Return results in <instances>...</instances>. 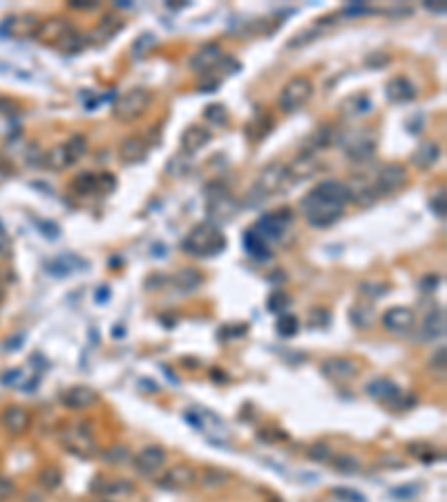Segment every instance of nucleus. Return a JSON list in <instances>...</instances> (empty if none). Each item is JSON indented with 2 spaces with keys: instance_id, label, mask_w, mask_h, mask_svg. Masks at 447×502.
<instances>
[{
  "instance_id": "obj_50",
  "label": "nucleus",
  "mask_w": 447,
  "mask_h": 502,
  "mask_svg": "<svg viewBox=\"0 0 447 502\" xmlns=\"http://www.w3.org/2000/svg\"><path fill=\"white\" fill-rule=\"evenodd\" d=\"M331 494L338 496V498H342V500H347V502H367L361 494H356V491H349V489H333Z\"/></svg>"
},
{
  "instance_id": "obj_53",
  "label": "nucleus",
  "mask_w": 447,
  "mask_h": 502,
  "mask_svg": "<svg viewBox=\"0 0 447 502\" xmlns=\"http://www.w3.org/2000/svg\"><path fill=\"white\" fill-rule=\"evenodd\" d=\"M432 368H445V346H441L439 351L434 353V357H432Z\"/></svg>"
},
{
  "instance_id": "obj_26",
  "label": "nucleus",
  "mask_w": 447,
  "mask_h": 502,
  "mask_svg": "<svg viewBox=\"0 0 447 502\" xmlns=\"http://www.w3.org/2000/svg\"><path fill=\"white\" fill-rule=\"evenodd\" d=\"M0 422H3V427L7 431L20 435L29 427V413L23 407H9V409H5L3 416H0Z\"/></svg>"
},
{
  "instance_id": "obj_51",
  "label": "nucleus",
  "mask_w": 447,
  "mask_h": 502,
  "mask_svg": "<svg viewBox=\"0 0 447 502\" xmlns=\"http://www.w3.org/2000/svg\"><path fill=\"white\" fill-rule=\"evenodd\" d=\"M12 491H14V483H12V480L0 476V500H5V498L12 496Z\"/></svg>"
},
{
  "instance_id": "obj_37",
  "label": "nucleus",
  "mask_w": 447,
  "mask_h": 502,
  "mask_svg": "<svg viewBox=\"0 0 447 502\" xmlns=\"http://www.w3.org/2000/svg\"><path fill=\"white\" fill-rule=\"evenodd\" d=\"M72 188L79 194H90L94 190H99V174H90V172L79 174V177L74 179Z\"/></svg>"
},
{
  "instance_id": "obj_22",
  "label": "nucleus",
  "mask_w": 447,
  "mask_h": 502,
  "mask_svg": "<svg viewBox=\"0 0 447 502\" xmlns=\"http://www.w3.org/2000/svg\"><path fill=\"white\" fill-rule=\"evenodd\" d=\"M385 92L391 103H409L418 94L416 87H414V83L407 79V76H394V79H389Z\"/></svg>"
},
{
  "instance_id": "obj_27",
  "label": "nucleus",
  "mask_w": 447,
  "mask_h": 502,
  "mask_svg": "<svg viewBox=\"0 0 447 502\" xmlns=\"http://www.w3.org/2000/svg\"><path fill=\"white\" fill-rule=\"evenodd\" d=\"M421 329H423V335L427 337V340H441V337H445V331H447L445 311H443V308L432 311L427 317L423 320Z\"/></svg>"
},
{
  "instance_id": "obj_32",
  "label": "nucleus",
  "mask_w": 447,
  "mask_h": 502,
  "mask_svg": "<svg viewBox=\"0 0 447 502\" xmlns=\"http://www.w3.org/2000/svg\"><path fill=\"white\" fill-rule=\"evenodd\" d=\"M38 20L36 16H20V18H9V34L12 36H27V34H36V29H38Z\"/></svg>"
},
{
  "instance_id": "obj_25",
  "label": "nucleus",
  "mask_w": 447,
  "mask_h": 502,
  "mask_svg": "<svg viewBox=\"0 0 447 502\" xmlns=\"http://www.w3.org/2000/svg\"><path fill=\"white\" fill-rule=\"evenodd\" d=\"M335 23H338V16H324V18H320V20H315V25L309 27V29H304V31H300V34L289 42V47H302V45H307V42L315 40L320 34H324V31H329Z\"/></svg>"
},
{
  "instance_id": "obj_60",
  "label": "nucleus",
  "mask_w": 447,
  "mask_h": 502,
  "mask_svg": "<svg viewBox=\"0 0 447 502\" xmlns=\"http://www.w3.org/2000/svg\"><path fill=\"white\" fill-rule=\"evenodd\" d=\"M94 502H112V500H94Z\"/></svg>"
},
{
  "instance_id": "obj_24",
  "label": "nucleus",
  "mask_w": 447,
  "mask_h": 502,
  "mask_svg": "<svg viewBox=\"0 0 447 502\" xmlns=\"http://www.w3.org/2000/svg\"><path fill=\"white\" fill-rule=\"evenodd\" d=\"M211 139H213V134L206 127L190 125L186 132L181 134V148H183V152H188V155H197L199 150H204L211 143Z\"/></svg>"
},
{
  "instance_id": "obj_18",
  "label": "nucleus",
  "mask_w": 447,
  "mask_h": 502,
  "mask_svg": "<svg viewBox=\"0 0 447 502\" xmlns=\"http://www.w3.org/2000/svg\"><path fill=\"white\" fill-rule=\"evenodd\" d=\"M344 155L356 161V163H367L376 157V141L374 139H367L365 134H356L347 141L344 146Z\"/></svg>"
},
{
  "instance_id": "obj_3",
  "label": "nucleus",
  "mask_w": 447,
  "mask_h": 502,
  "mask_svg": "<svg viewBox=\"0 0 447 502\" xmlns=\"http://www.w3.org/2000/svg\"><path fill=\"white\" fill-rule=\"evenodd\" d=\"M289 185H291V179H289V172H287V163H280V161L268 163V166L259 172V177L255 179L253 188H250V192H248L250 201L248 203L266 201L268 196L289 190Z\"/></svg>"
},
{
  "instance_id": "obj_11",
  "label": "nucleus",
  "mask_w": 447,
  "mask_h": 502,
  "mask_svg": "<svg viewBox=\"0 0 447 502\" xmlns=\"http://www.w3.org/2000/svg\"><path fill=\"white\" fill-rule=\"evenodd\" d=\"M407 183V170L400 166V163H387L385 168H380L376 179H374V192L380 199V196H389L396 194L400 188H405Z\"/></svg>"
},
{
  "instance_id": "obj_10",
  "label": "nucleus",
  "mask_w": 447,
  "mask_h": 502,
  "mask_svg": "<svg viewBox=\"0 0 447 502\" xmlns=\"http://www.w3.org/2000/svg\"><path fill=\"white\" fill-rule=\"evenodd\" d=\"M291 210L289 208H282L278 212H268L264 214L262 219L250 228L257 237H262L264 242H278L282 239V235L287 233V228L291 226Z\"/></svg>"
},
{
  "instance_id": "obj_44",
  "label": "nucleus",
  "mask_w": 447,
  "mask_h": 502,
  "mask_svg": "<svg viewBox=\"0 0 447 502\" xmlns=\"http://www.w3.org/2000/svg\"><path fill=\"white\" fill-rule=\"evenodd\" d=\"M204 116L209 118V121H211L213 125H226V123H228V112H226V107H224V105H217V103L206 107Z\"/></svg>"
},
{
  "instance_id": "obj_55",
  "label": "nucleus",
  "mask_w": 447,
  "mask_h": 502,
  "mask_svg": "<svg viewBox=\"0 0 447 502\" xmlns=\"http://www.w3.org/2000/svg\"><path fill=\"white\" fill-rule=\"evenodd\" d=\"M9 250H12V244H9V239L0 233V257H7Z\"/></svg>"
},
{
  "instance_id": "obj_2",
  "label": "nucleus",
  "mask_w": 447,
  "mask_h": 502,
  "mask_svg": "<svg viewBox=\"0 0 447 502\" xmlns=\"http://www.w3.org/2000/svg\"><path fill=\"white\" fill-rule=\"evenodd\" d=\"M181 248L192 257H215L226 250V237L213 221L197 223L181 242Z\"/></svg>"
},
{
  "instance_id": "obj_9",
  "label": "nucleus",
  "mask_w": 447,
  "mask_h": 502,
  "mask_svg": "<svg viewBox=\"0 0 447 502\" xmlns=\"http://www.w3.org/2000/svg\"><path fill=\"white\" fill-rule=\"evenodd\" d=\"M237 208H239V203L233 199V194L228 192L224 185H220V183L209 185V203H206V210H209L211 219H215V221L231 219V217H235Z\"/></svg>"
},
{
  "instance_id": "obj_1",
  "label": "nucleus",
  "mask_w": 447,
  "mask_h": 502,
  "mask_svg": "<svg viewBox=\"0 0 447 502\" xmlns=\"http://www.w3.org/2000/svg\"><path fill=\"white\" fill-rule=\"evenodd\" d=\"M349 201H351V194L342 181H322L304 194L300 205L309 226L329 228L344 214Z\"/></svg>"
},
{
  "instance_id": "obj_7",
  "label": "nucleus",
  "mask_w": 447,
  "mask_h": 502,
  "mask_svg": "<svg viewBox=\"0 0 447 502\" xmlns=\"http://www.w3.org/2000/svg\"><path fill=\"white\" fill-rule=\"evenodd\" d=\"M367 393L374 400L383 402V405L389 407L391 411H405V409L414 407V398L409 395V393H402L394 382L387 379V377H378L374 382H369Z\"/></svg>"
},
{
  "instance_id": "obj_46",
  "label": "nucleus",
  "mask_w": 447,
  "mask_h": 502,
  "mask_svg": "<svg viewBox=\"0 0 447 502\" xmlns=\"http://www.w3.org/2000/svg\"><path fill=\"white\" fill-rule=\"evenodd\" d=\"M311 460L315 462H324V460H331V446L329 444H324V442H318V444H313L309 453H307Z\"/></svg>"
},
{
  "instance_id": "obj_14",
  "label": "nucleus",
  "mask_w": 447,
  "mask_h": 502,
  "mask_svg": "<svg viewBox=\"0 0 447 502\" xmlns=\"http://www.w3.org/2000/svg\"><path fill=\"white\" fill-rule=\"evenodd\" d=\"M414 324H416V315L407 306H391L383 315V326L389 333H396V335L409 333L414 329Z\"/></svg>"
},
{
  "instance_id": "obj_42",
  "label": "nucleus",
  "mask_w": 447,
  "mask_h": 502,
  "mask_svg": "<svg viewBox=\"0 0 447 502\" xmlns=\"http://www.w3.org/2000/svg\"><path fill=\"white\" fill-rule=\"evenodd\" d=\"M157 45V36L155 34H141L137 40H135V45H132V54H135V58H146V54Z\"/></svg>"
},
{
  "instance_id": "obj_19",
  "label": "nucleus",
  "mask_w": 447,
  "mask_h": 502,
  "mask_svg": "<svg viewBox=\"0 0 447 502\" xmlns=\"http://www.w3.org/2000/svg\"><path fill=\"white\" fill-rule=\"evenodd\" d=\"M148 157V141L141 136H126L119 143V159L126 166H135Z\"/></svg>"
},
{
  "instance_id": "obj_47",
  "label": "nucleus",
  "mask_w": 447,
  "mask_h": 502,
  "mask_svg": "<svg viewBox=\"0 0 447 502\" xmlns=\"http://www.w3.org/2000/svg\"><path fill=\"white\" fill-rule=\"evenodd\" d=\"M333 466L340 473H356L358 460H354V457H349V455H340V457H333Z\"/></svg>"
},
{
  "instance_id": "obj_28",
  "label": "nucleus",
  "mask_w": 447,
  "mask_h": 502,
  "mask_svg": "<svg viewBox=\"0 0 447 502\" xmlns=\"http://www.w3.org/2000/svg\"><path fill=\"white\" fill-rule=\"evenodd\" d=\"M439 159H441V148L436 143H423L411 155V163L421 170H430Z\"/></svg>"
},
{
  "instance_id": "obj_49",
  "label": "nucleus",
  "mask_w": 447,
  "mask_h": 502,
  "mask_svg": "<svg viewBox=\"0 0 447 502\" xmlns=\"http://www.w3.org/2000/svg\"><path fill=\"white\" fill-rule=\"evenodd\" d=\"M387 63H389V54H383V52H376V54H372V56L365 58L367 68H385Z\"/></svg>"
},
{
  "instance_id": "obj_4",
  "label": "nucleus",
  "mask_w": 447,
  "mask_h": 502,
  "mask_svg": "<svg viewBox=\"0 0 447 502\" xmlns=\"http://www.w3.org/2000/svg\"><path fill=\"white\" fill-rule=\"evenodd\" d=\"M152 94L144 87H135V90H128L116 98L112 105V116L121 123H132L148 112Z\"/></svg>"
},
{
  "instance_id": "obj_8",
  "label": "nucleus",
  "mask_w": 447,
  "mask_h": 502,
  "mask_svg": "<svg viewBox=\"0 0 447 502\" xmlns=\"http://www.w3.org/2000/svg\"><path fill=\"white\" fill-rule=\"evenodd\" d=\"M87 150V143L83 136H72L68 143L63 146H56L47 152V166L52 170H65L74 166L76 161H79Z\"/></svg>"
},
{
  "instance_id": "obj_29",
  "label": "nucleus",
  "mask_w": 447,
  "mask_h": 502,
  "mask_svg": "<svg viewBox=\"0 0 447 502\" xmlns=\"http://www.w3.org/2000/svg\"><path fill=\"white\" fill-rule=\"evenodd\" d=\"M340 110L347 116H365V114L372 112V98H369L367 94H354V96L344 98Z\"/></svg>"
},
{
  "instance_id": "obj_57",
  "label": "nucleus",
  "mask_w": 447,
  "mask_h": 502,
  "mask_svg": "<svg viewBox=\"0 0 447 502\" xmlns=\"http://www.w3.org/2000/svg\"><path fill=\"white\" fill-rule=\"evenodd\" d=\"M318 502H347V500H342V498H338V496L331 494V498H322V500H318Z\"/></svg>"
},
{
  "instance_id": "obj_58",
  "label": "nucleus",
  "mask_w": 447,
  "mask_h": 502,
  "mask_svg": "<svg viewBox=\"0 0 447 502\" xmlns=\"http://www.w3.org/2000/svg\"><path fill=\"white\" fill-rule=\"evenodd\" d=\"M107 295H110V292H107V288L103 286L101 295H96V301H105V299H107Z\"/></svg>"
},
{
  "instance_id": "obj_31",
  "label": "nucleus",
  "mask_w": 447,
  "mask_h": 502,
  "mask_svg": "<svg viewBox=\"0 0 447 502\" xmlns=\"http://www.w3.org/2000/svg\"><path fill=\"white\" fill-rule=\"evenodd\" d=\"M244 248H246V253L253 257V259H259V261H266L271 259V250L266 246V242L262 237H257L253 230H248L244 235Z\"/></svg>"
},
{
  "instance_id": "obj_12",
  "label": "nucleus",
  "mask_w": 447,
  "mask_h": 502,
  "mask_svg": "<svg viewBox=\"0 0 447 502\" xmlns=\"http://www.w3.org/2000/svg\"><path fill=\"white\" fill-rule=\"evenodd\" d=\"M166 464V451L159 444H148L135 455V469L141 476H152Z\"/></svg>"
},
{
  "instance_id": "obj_17",
  "label": "nucleus",
  "mask_w": 447,
  "mask_h": 502,
  "mask_svg": "<svg viewBox=\"0 0 447 502\" xmlns=\"http://www.w3.org/2000/svg\"><path fill=\"white\" fill-rule=\"evenodd\" d=\"M224 58H226V56H224V52H222L220 45H206V47H202L199 52L192 54L188 65H190V70L206 74V72L215 70Z\"/></svg>"
},
{
  "instance_id": "obj_40",
  "label": "nucleus",
  "mask_w": 447,
  "mask_h": 502,
  "mask_svg": "<svg viewBox=\"0 0 447 502\" xmlns=\"http://www.w3.org/2000/svg\"><path fill=\"white\" fill-rule=\"evenodd\" d=\"M38 483L45 487L47 491H54V489H59L61 483H63V476L56 466H45V471H40L38 476Z\"/></svg>"
},
{
  "instance_id": "obj_15",
  "label": "nucleus",
  "mask_w": 447,
  "mask_h": 502,
  "mask_svg": "<svg viewBox=\"0 0 447 502\" xmlns=\"http://www.w3.org/2000/svg\"><path fill=\"white\" fill-rule=\"evenodd\" d=\"M318 170H320V163L311 155V152H302V155H298L291 163H287V172H289L291 183L311 179L318 174Z\"/></svg>"
},
{
  "instance_id": "obj_20",
  "label": "nucleus",
  "mask_w": 447,
  "mask_h": 502,
  "mask_svg": "<svg viewBox=\"0 0 447 502\" xmlns=\"http://www.w3.org/2000/svg\"><path fill=\"white\" fill-rule=\"evenodd\" d=\"M344 185L349 194H351V201L361 205V208H369V205H374L378 201V196L374 192V181H369L365 177H351Z\"/></svg>"
},
{
  "instance_id": "obj_35",
  "label": "nucleus",
  "mask_w": 447,
  "mask_h": 502,
  "mask_svg": "<svg viewBox=\"0 0 447 502\" xmlns=\"http://www.w3.org/2000/svg\"><path fill=\"white\" fill-rule=\"evenodd\" d=\"M96 487H92L94 491H101V494H130L132 491V485L126 483V480H96Z\"/></svg>"
},
{
  "instance_id": "obj_54",
  "label": "nucleus",
  "mask_w": 447,
  "mask_h": 502,
  "mask_svg": "<svg viewBox=\"0 0 447 502\" xmlns=\"http://www.w3.org/2000/svg\"><path fill=\"white\" fill-rule=\"evenodd\" d=\"M425 5V9H430V12H434V14H445V3H439V5H436L434 3V0H427V3H423Z\"/></svg>"
},
{
  "instance_id": "obj_43",
  "label": "nucleus",
  "mask_w": 447,
  "mask_h": 502,
  "mask_svg": "<svg viewBox=\"0 0 447 502\" xmlns=\"http://www.w3.org/2000/svg\"><path fill=\"white\" fill-rule=\"evenodd\" d=\"M407 451H409L414 457H418V460H423V462H430V460H436V457H439V453H436L434 446L418 444V442H411V444L407 446Z\"/></svg>"
},
{
  "instance_id": "obj_59",
  "label": "nucleus",
  "mask_w": 447,
  "mask_h": 502,
  "mask_svg": "<svg viewBox=\"0 0 447 502\" xmlns=\"http://www.w3.org/2000/svg\"><path fill=\"white\" fill-rule=\"evenodd\" d=\"M3 297H5V286L0 283V301H3Z\"/></svg>"
},
{
  "instance_id": "obj_23",
  "label": "nucleus",
  "mask_w": 447,
  "mask_h": 502,
  "mask_svg": "<svg viewBox=\"0 0 447 502\" xmlns=\"http://www.w3.org/2000/svg\"><path fill=\"white\" fill-rule=\"evenodd\" d=\"M70 29H74V27H72V23L68 18H52V20H45V23L38 25L34 36H38L40 40L52 42V45H59V40L68 34Z\"/></svg>"
},
{
  "instance_id": "obj_6",
  "label": "nucleus",
  "mask_w": 447,
  "mask_h": 502,
  "mask_svg": "<svg viewBox=\"0 0 447 502\" xmlns=\"http://www.w3.org/2000/svg\"><path fill=\"white\" fill-rule=\"evenodd\" d=\"M313 96V83L307 76H293V79L282 87L278 105L285 114L298 112L300 107L309 103V98Z\"/></svg>"
},
{
  "instance_id": "obj_38",
  "label": "nucleus",
  "mask_w": 447,
  "mask_h": 502,
  "mask_svg": "<svg viewBox=\"0 0 447 502\" xmlns=\"http://www.w3.org/2000/svg\"><path fill=\"white\" fill-rule=\"evenodd\" d=\"M121 27H123V23H119V18L105 16V18L101 20V23H99V27H96L94 36H101L99 40H107V38H112Z\"/></svg>"
},
{
  "instance_id": "obj_34",
  "label": "nucleus",
  "mask_w": 447,
  "mask_h": 502,
  "mask_svg": "<svg viewBox=\"0 0 447 502\" xmlns=\"http://www.w3.org/2000/svg\"><path fill=\"white\" fill-rule=\"evenodd\" d=\"M85 45H87L85 36H81L76 29H70L68 34H65V36L59 40V45H56V47H59L63 54H76V52H81Z\"/></svg>"
},
{
  "instance_id": "obj_36",
  "label": "nucleus",
  "mask_w": 447,
  "mask_h": 502,
  "mask_svg": "<svg viewBox=\"0 0 447 502\" xmlns=\"http://www.w3.org/2000/svg\"><path fill=\"white\" fill-rule=\"evenodd\" d=\"M349 317L358 326V329H369L374 324L376 315L372 311V306H363V304H356V306L349 311Z\"/></svg>"
},
{
  "instance_id": "obj_39",
  "label": "nucleus",
  "mask_w": 447,
  "mask_h": 502,
  "mask_svg": "<svg viewBox=\"0 0 447 502\" xmlns=\"http://www.w3.org/2000/svg\"><path fill=\"white\" fill-rule=\"evenodd\" d=\"M228 483V473L220 471V469H209L202 478V487L204 489H222Z\"/></svg>"
},
{
  "instance_id": "obj_48",
  "label": "nucleus",
  "mask_w": 447,
  "mask_h": 502,
  "mask_svg": "<svg viewBox=\"0 0 447 502\" xmlns=\"http://www.w3.org/2000/svg\"><path fill=\"white\" fill-rule=\"evenodd\" d=\"M430 205H432V210H434L436 217H439V219H445V212H447L445 210V190H441L439 194H434Z\"/></svg>"
},
{
  "instance_id": "obj_45",
  "label": "nucleus",
  "mask_w": 447,
  "mask_h": 502,
  "mask_svg": "<svg viewBox=\"0 0 447 502\" xmlns=\"http://www.w3.org/2000/svg\"><path fill=\"white\" fill-rule=\"evenodd\" d=\"M298 320L293 317V315H282V317L278 320V333L282 335V337H293L298 333Z\"/></svg>"
},
{
  "instance_id": "obj_30",
  "label": "nucleus",
  "mask_w": 447,
  "mask_h": 502,
  "mask_svg": "<svg viewBox=\"0 0 447 502\" xmlns=\"http://www.w3.org/2000/svg\"><path fill=\"white\" fill-rule=\"evenodd\" d=\"M204 281L202 272L195 268H181L177 275H174V286H177L181 292H192L199 288V283Z\"/></svg>"
},
{
  "instance_id": "obj_56",
  "label": "nucleus",
  "mask_w": 447,
  "mask_h": 502,
  "mask_svg": "<svg viewBox=\"0 0 447 502\" xmlns=\"http://www.w3.org/2000/svg\"><path fill=\"white\" fill-rule=\"evenodd\" d=\"M72 9H96V3H70Z\"/></svg>"
},
{
  "instance_id": "obj_33",
  "label": "nucleus",
  "mask_w": 447,
  "mask_h": 502,
  "mask_svg": "<svg viewBox=\"0 0 447 502\" xmlns=\"http://www.w3.org/2000/svg\"><path fill=\"white\" fill-rule=\"evenodd\" d=\"M52 275H63V277H68L70 272H74L76 268H87L85 261L81 259H76L74 255H68L65 259H59V261H52V264L47 266Z\"/></svg>"
},
{
  "instance_id": "obj_5",
  "label": "nucleus",
  "mask_w": 447,
  "mask_h": 502,
  "mask_svg": "<svg viewBox=\"0 0 447 502\" xmlns=\"http://www.w3.org/2000/svg\"><path fill=\"white\" fill-rule=\"evenodd\" d=\"M61 444L68 449L72 455L90 460V457L99 451L96 449V440L85 422H72L63 429L61 433Z\"/></svg>"
},
{
  "instance_id": "obj_41",
  "label": "nucleus",
  "mask_w": 447,
  "mask_h": 502,
  "mask_svg": "<svg viewBox=\"0 0 447 502\" xmlns=\"http://www.w3.org/2000/svg\"><path fill=\"white\" fill-rule=\"evenodd\" d=\"M331 141H333V127L322 125V127H318V130H315V132L311 134V143H313V146H309V148H313V150L329 148Z\"/></svg>"
},
{
  "instance_id": "obj_16",
  "label": "nucleus",
  "mask_w": 447,
  "mask_h": 502,
  "mask_svg": "<svg viewBox=\"0 0 447 502\" xmlns=\"http://www.w3.org/2000/svg\"><path fill=\"white\" fill-rule=\"evenodd\" d=\"M197 471H195L192 466L188 464H177V466H170L166 473H163V478L159 480V485L161 487H166V489H188L192 487L195 483H197Z\"/></svg>"
},
{
  "instance_id": "obj_52",
  "label": "nucleus",
  "mask_w": 447,
  "mask_h": 502,
  "mask_svg": "<svg viewBox=\"0 0 447 502\" xmlns=\"http://www.w3.org/2000/svg\"><path fill=\"white\" fill-rule=\"evenodd\" d=\"M275 304H285V308H287V306H289V295H285L282 290L273 292V297L268 299V308L273 311V308H275Z\"/></svg>"
},
{
  "instance_id": "obj_13",
  "label": "nucleus",
  "mask_w": 447,
  "mask_h": 502,
  "mask_svg": "<svg viewBox=\"0 0 447 502\" xmlns=\"http://www.w3.org/2000/svg\"><path fill=\"white\" fill-rule=\"evenodd\" d=\"M320 370H322L324 377H329L333 382H349V379H354L358 373H361V366H358L354 359L331 357V359H324Z\"/></svg>"
},
{
  "instance_id": "obj_21",
  "label": "nucleus",
  "mask_w": 447,
  "mask_h": 502,
  "mask_svg": "<svg viewBox=\"0 0 447 502\" xmlns=\"http://www.w3.org/2000/svg\"><path fill=\"white\" fill-rule=\"evenodd\" d=\"M61 400L68 409L81 411V409L94 407L96 402H99V393H96L94 389H90V386H72V389H68L63 393Z\"/></svg>"
}]
</instances>
